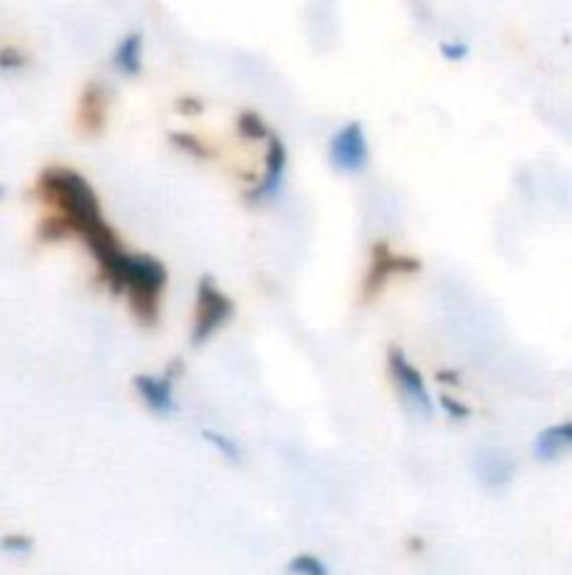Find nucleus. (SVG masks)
I'll return each mask as SVG.
<instances>
[{
    "instance_id": "10",
    "label": "nucleus",
    "mask_w": 572,
    "mask_h": 575,
    "mask_svg": "<svg viewBox=\"0 0 572 575\" xmlns=\"http://www.w3.org/2000/svg\"><path fill=\"white\" fill-rule=\"evenodd\" d=\"M474 469H477V477L486 486L502 489L514 477V460L508 458L505 452H500V449H480L477 458H474Z\"/></svg>"
},
{
    "instance_id": "7",
    "label": "nucleus",
    "mask_w": 572,
    "mask_h": 575,
    "mask_svg": "<svg viewBox=\"0 0 572 575\" xmlns=\"http://www.w3.org/2000/svg\"><path fill=\"white\" fill-rule=\"evenodd\" d=\"M284 174H286V146L281 138L270 135V149H267L264 177H261V183L253 188L250 200H256V202L272 200V197L281 191V186H284Z\"/></svg>"
},
{
    "instance_id": "19",
    "label": "nucleus",
    "mask_w": 572,
    "mask_h": 575,
    "mask_svg": "<svg viewBox=\"0 0 572 575\" xmlns=\"http://www.w3.org/2000/svg\"><path fill=\"white\" fill-rule=\"evenodd\" d=\"M441 51H444V57L452 59V62H460V59H466V54H469V48L463 43H446L441 45Z\"/></svg>"
},
{
    "instance_id": "4",
    "label": "nucleus",
    "mask_w": 572,
    "mask_h": 575,
    "mask_svg": "<svg viewBox=\"0 0 572 575\" xmlns=\"http://www.w3.org/2000/svg\"><path fill=\"white\" fill-rule=\"evenodd\" d=\"M368 138L359 121H348L329 141V163L340 174H359L368 166Z\"/></svg>"
},
{
    "instance_id": "18",
    "label": "nucleus",
    "mask_w": 572,
    "mask_h": 575,
    "mask_svg": "<svg viewBox=\"0 0 572 575\" xmlns=\"http://www.w3.org/2000/svg\"><path fill=\"white\" fill-rule=\"evenodd\" d=\"M26 65V57L17 48H0V71H17Z\"/></svg>"
},
{
    "instance_id": "6",
    "label": "nucleus",
    "mask_w": 572,
    "mask_h": 575,
    "mask_svg": "<svg viewBox=\"0 0 572 575\" xmlns=\"http://www.w3.org/2000/svg\"><path fill=\"white\" fill-rule=\"evenodd\" d=\"M174 374L152 376L141 374L135 376V390L143 399V404L158 413V416H174L177 413V402H174Z\"/></svg>"
},
{
    "instance_id": "11",
    "label": "nucleus",
    "mask_w": 572,
    "mask_h": 575,
    "mask_svg": "<svg viewBox=\"0 0 572 575\" xmlns=\"http://www.w3.org/2000/svg\"><path fill=\"white\" fill-rule=\"evenodd\" d=\"M115 68L124 76H138L143 68V37L138 31L127 34L121 45L115 48Z\"/></svg>"
},
{
    "instance_id": "16",
    "label": "nucleus",
    "mask_w": 572,
    "mask_h": 575,
    "mask_svg": "<svg viewBox=\"0 0 572 575\" xmlns=\"http://www.w3.org/2000/svg\"><path fill=\"white\" fill-rule=\"evenodd\" d=\"M31 547H34V539L23 536V533H6V536L0 539V550H3V553L23 556V553H31Z\"/></svg>"
},
{
    "instance_id": "8",
    "label": "nucleus",
    "mask_w": 572,
    "mask_h": 575,
    "mask_svg": "<svg viewBox=\"0 0 572 575\" xmlns=\"http://www.w3.org/2000/svg\"><path fill=\"white\" fill-rule=\"evenodd\" d=\"M572 452V418L558 421L553 427H544L533 441V458L539 463H553Z\"/></svg>"
},
{
    "instance_id": "13",
    "label": "nucleus",
    "mask_w": 572,
    "mask_h": 575,
    "mask_svg": "<svg viewBox=\"0 0 572 575\" xmlns=\"http://www.w3.org/2000/svg\"><path fill=\"white\" fill-rule=\"evenodd\" d=\"M202 438L214 446L222 458L233 460V463H239V460H242V449H239V444H236V441H230L228 435H222V432H216V430H202Z\"/></svg>"
},
{
    "instance_id": "21",
    "label": "nucleus",
    "mask_w": 572,
    "mask_h": 575,
    "mask_svg": "<svg viewBox=\"0 0 572 575\" xmlns=\"http://www.w3.org/2000/svg\"><path fill=\"white\" fill-rule=\"evenodd\" d=\"M3 194H6V188L0 186V200H3Z\"/></svg>"
},
{
    "instance_id": "2",
    "label": "nucleus",
    "mask_w": 572,
    "mask_h": 575,
    "mask_svg": "<svg viewBox=\"0 0 572 575\" xmlns=\"http://www.w3.org/2000/svg\"><path fill=\"white\" fill-rule=\"evenodd\" d=\"M96 261H99L104 278L110 281V287L127 295L132 309L138 312L143 323H158L160 292H163L166 281H169V273H166L163 261H158L155 256L124 253L121 247L104 253Z\"/></svg>"
},
{
    "instance_id": "1",
    "label": "nucleus",
    "mask_w": 572,
    "mask_h": 575,
    "mask_svg": "<svg viewBox=\"0 0 572 575\" xmlns=\"http://www.w3.org/2000/svg\"><path fill=\"white\" fill-rule=\"evenodd\" d=\"M40 191L45 200L57 205L59 216L68 222L71 233H79L85 239L96 259L118 247L115 233L101 216L99 197L82 174L73 169H48L40 177Z\"/></svg>"
},
{
    "instance_id": "3",
    "label": "nucleus",
    "mask_w": 572,
    "mask_h": 575,
    "mask_svg": "<svg viewBox=\"0 0 572 575\" xmlns=\"http://www.w3.org/2000/svg\"><path fill=\"white\" fill-rule=\"evenodd\" d=\"M233 315V301L222 289L216 287L211 275H202L197 284V312H194V331H191V345L208 343L216 331L222 329Z\"/></svg>"
},
{
    "instance_id": "14",
    "label": "nucleus",
    "mask_w": 572,
    "mask_h": 575,
    "mask_svg": "<svg viewBox=\"0 0 572 575\" xmlns=\"http://www.w3.org/2000/svg\"><path fill=\"white\" fill-rule=\"evenodd\" d=\"M289 573L295 575H329V567L317 559L315 553H298L289 561Z\"/></svg>"
},
{
    "instance_id": "9",
    "label": "nucleus",
    "mask_w": 572,
    "mask_h": 575,
    "mask_svg": "<svg viewBox=\"0 0 572 575\" xmlns=\"http://www.w3.org/2000/svg\"><path fill=\"white\" fill-rule=\"evenodd\" d=\"M415 270H418V261L399 259V256H393V253H390V247L387 245H376V250H373V261H371V273H368L365 289H368V295H371V292H379V289L385 287V281L390 278V275L415 273Z\"/></svg>"
},
{
    "instance_id": "12",
    "label": "nucleus",
    "mask_w": 572,
    "mask_h": 575,
    "mask_svg": "<svg viewBox=\"0 0 572 575\" xmlns=\"http://www.w3.org/2000/svg\"><path fill=\"white\" fill-rule=\"evenodd\" d=\"M104 115H107V99L99 85H90L82 96V124L87 130H101Z\"/></svg>"
},
{
    "instance_id": "17",
    "label": "nucleus",
    "mask_w": 572,
    "mask_h": 575,
    "mask_svg": "<svg viewBox=\"0 0 572 575\" xmlns=\"http://www.w3.org/2000/svg\"><path fill=\"white\" fill-rule=\"evenodd\" d=\"M172 141L177 146H183L188 155H197V158H208V155H211V152H208V149L202 146V141H194L191 135H183V132H177V135H172Z\"/></svg>"
},
{
    "instance_id": "20",
    "label": "nucleus",
    "mask_w": 572,
    "mask_h": 575,
    "mask_svg": "<svg viewBox=\"0 0 572 575\" xmlns=\"http://www.w3.org/2000/svg\"><path fill=\"white\" fill-rule=\"evenodd\" d=\"M444 407L452 413V418H469V407L458 404L452 396H444Z\"/></svg>"
},
{
    "instance_id": "5",
    "label": "nucleus",
    "mask_w": 572,
    "mask_h": 575,
    "mask_svg": "<svg viewBox=\"0 0 572 575\" xmlns=\"http://www.w3.org/2000/svg\"><path fill=\"white\" fill-rule=\"evenodd\" d=\"M387 365H390V374H393V379H396V385L401 388V393L407 396V402L413 404L418 413L432 416V413H435V404H432V396H429L427 382H424L421 371H418L413 362L401 354L399 348H390V354H387Z\"/></svg>"
},
{
    "instance_id": "15",
    "label": "nucleus",
    "mask_w": 572,
    "mask_h": 575,
    "mask_svg": "<svg viewBox=\"0 0 572 575\" xmlns=\"http://www.w3.org/2000/svg\"><path fill=\"white\" fill-rule=\"evenodd\" d=\"M239 132H242L244 138H250V141L270 138V130H267V124H264V118H258L256 113H242V118H239Z\"/></svg>"
}]
</instances>
